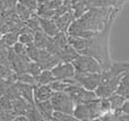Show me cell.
<instances>
[{
  "label": "cell",
  "instance_id": "cell-14",
  "mask_svg": "<svg viewBox=\"0 0 129 121\" xmlns=\"http://www.w3.org/2000/svg\"><path fill=\"white\" fill-rule=\"evenodd\" d=\"M52 80H54L52 72L50 69H42L41 72L35 76V83L41 85V84H50Z\"/></svg>",
  "mask_w": 129,
  "mask_h": 121
},
{
  "label": "cell",
  "instance_id": "cell-3",
  "mask_svg": "<svg viewBox=\"0 0 129 121\" xmlns=\"http://www.w3.org/2000/svg\"><path fill=\"white\" fill-rule=\"evenodd\" d=\"M74 79L86 90L94 91L102 79V72H76Z\"/></svg>",
  "mask_w": 129,
  "mask_h": 121
},
{
  "label": "cell",
  "instance_id": "cell-2",
  "mask_svg": "<svg viewBox=\"0 0 129 121\" xmlns=\"http://www.w3.org/2000/svg\"><path fill=\"white\" fill-rule=\"evenodd\" d=\"M50 101H51L53 110L73 114L75 102L64 91H62V92H53L51 97H50Z\"/></svg>",
  "mask_w": 129,
  "mask_h": 121
},
{
  "label": "cell",
  "instance_id": "cell-16",
  "mask_svg": "<svg viewBox=\"0 0 129 121\" xmlns=\"http://www.w3.org/2000/svg\"><path fill=\"white\" fill-rule=\"evenodd\" d=\"M18 41L26 45H31L33 44V41H34V34H33V31L29 29L27 27L26 31H22V33L18 35Z\"/></svg>",
  "mask_w": 129,
  "mask_h": 121
},
{
  "label": "cell",
  "instance_id": "cell-15",
  "mask_svg": "<svg viewBox=\"0 0 129 121\" xmlns=\"http://www.w3.org/2000/svg\"><path fill=\"white\" fill-rule=\"evenodd\" d=\"M17 41H18L17 34L14 33V32H9V33L2 34L1 35V38H0V44H1V47L9 48V47H13Z\"/></svg>",
  "mask_w": 129,
  "mask_h": 121
},
{
  "label": "cell",
  "instance_id": "cell-18",
  "mask_svg": "<svg viewBox=\"0 0 129 121\" xmlns=\"http://www.w3.org/2000/svg\"><path fill=\"white\" fill-rule=\"evenodd\" d=\"M17 14L18 16H19L22 19H29L32 16V10L31 9H28L26 6H24L23 4H20V2H18L17 4Z\"/></svg>",
  "mask_w": 129,
  "mask_h": 121
},
{
  "label": "cell",
  "instance_id": "cell-19",
  "mask_svg": "<svg viewBox=\"0 0 129 121\" xmlns=\"http://www.w3.org/2000/svg\"><path fill=\"white\" fill-rule=\"evenodd\" d=\"M26 50H27V45L24 44V43H22V42H19V41H17V42L13 45V51L15 52L16 56L26 54Z\"/></svg>",
  "mask_w": 129,
  "mask_h": 121
},
{
  "label": "cell",
  "instance_id": "cell-20",
  "mask_svg": "<svg viewBox=\"0 0 129 121\" xmlns=\"http://www.w3.org/2000/svg\"><path fill=\"white\" fill-rule=\"evenodd\" d=\"M18 2L23 4L24 6H26L28 9H31L32 11L36 10L38 9V1L36 0H19Z\"/></svg>",
  "mask_w": 129,
  "mask_h": 121
},
{
  "label": "cell",
  "instance_id": "cell-10",
  "mask_svg": "<svg viewBox=\"0 0 129 121\" xmlns=\"http://www.w3.org/2000/svg\"><path fill=\"white\" fill-rule=\"evenodd\" d=\"M68 37V43L74 48L75 50L82 52L84 51L85 49H87L88 47V41L85 37H82V36H77V35H67Z\"/></svg>",
  "mask_w": 129,
  "mask_h": 121
},
{
  "label": "cell",
  "instance_id": "cell-6",
  "mask_svg": "<svg viewBox=\"0 0 129 121\" xmlns=\"http://www.w3.org/2000/svg\"><path fill=\"white\" fill-rule=\"evenodd\" d=\"M39 22H40V26H41V29L43 31V33H45L48 36H54L56 34H58L59 32V28L57 26L56 22L54 19H50V18H39Z\"/></svg>",
  "mask_w": 129,
  "mask_h": 121
},
{
  "label": "cell",
  "instance_id": "cell-11",
  "mask_svg": "<svg viewBox=\"0 0 129 121\" xmlns=\"http://www.w3.org/2000/svg\"><path fill=\"white\" fill-rule=\"evenodd\" d=\"M108 100H109V102H110L111 111H113V112H118V111H120L123 102L126 101L125 97L121 96V95H119V94H117V93L111 94L109 97H108Z\"/></svg>",
  "mask_w": 129,
  "mask_h": 121
},
{
  "label": "cell",
  "instance_id": "cell-4",
  "mask_svg": "<svg viewBox=\"0 0 129 121\" xmlns=\"http://www.w3.org/2000/svg\"><path fill=\"white\" fill-rule=\"evenodd\" d=\"M52 76L54 79H70L74 78L76 74V70L74 65L70 61H59L54 67H52L51 69Z\"/></svg>",
  "mask_w": 129,
  "mask_h": 121
},
{
  "label": "cell",
  "instance_id": "cell-12",
  "mask_svg": "<svg viewBox=\"0 0 129 121\" xmlns=\"http://www.w3.org/2000/svg\"><path fill=\"white\" fill-rule=\"evenodd\" d=\"M114 93L123 96L125 99H129V76L121 77L120 82H119V85Z\"/></svg>",
  "mask_w": 129,
  "mask_h": 121
},
{
  "label": "cell",
  "instance_id": "cell-5",
  "mask_svg": "<svg viewBox=\"0 0 129 121\" xmlns=\"http://www.w3.org/2000/svg\"><path fill=\"white\" fill-rule=\"evenodd\" d=\"M52 91L50 84H36V86H33V97H34V102H39V101H44V100H49L51 97Z\"/></svg>",
  "mask_w": 129,
  "mask_h": 121
},
{
  "label": "cell",
  "instance_id": "cell-13",
  "mask_svg": "<svg viewBox=\"0 0 129 121\" xmlns=\"http://www.w3.org/2000/svg\"><path fill=\"white\" fill-rule=\"evenodd\" d=\"M25 115H26L27 120H33V121H39V120H44L43 115L41 112L38 110L35 104H28L26 111H25Z\"/></svg>",
  "mask_w": 129,
  "mask_h": 121
},
{
  "label": "cell",
  "instance_id": "cell-7",
  "mask_svg": "<svg viewBox=\"0 0 129 121\" xmlns=\"http://www.w3.org/2000/svg\"><path fill=\"white\" fill-rule=\"evenodd\" d=\"M16 88L18 91L19 96H22L27 103L34 104V97H33V85H29L26 83H22L19 82L16 84Z\"/></svg>",
  "mask_w": 129,
  "mask_h": 121
},
{
  "label": "cell",
  "instance_id": "cell-1",
  "mask_svg": "<svg viewBox=\"0 0 129 121\" xmlns=\"http://www.w3.org/2000/svg\"><path fill=\"white\" fill-rule=\"evenodd\" d=\"M71 63L75 67L76 72H102L101 63L93 57L78 54Z\"/></svg>",
  "mask_w": 129,
  "mask_h": 121
},
{
  "label": "cell",
  "instance_id": "cell-17",
  "mask_svg": "<svg viewBox=\"0 0 129 121\" xmlns=\"http://www.w3.org/2000/svg\"><path fill=\"white\" fill-rule=\"evenodd\" d=\"M52 120L56 121H76L75 117L70 113H66V112H61V111H56L53 110L52 112Z\"/></svg>",
  "mask_w": 129,
  "mask_h": 121
},
{
  "label": "cell",
  "instance_id": "cell-9",
  "mask_svg": "<svg viewBox=\"0 0 129 121\" xmlns=\"http://www.w3.org/2000/svg\"><path fill=\"white\" fill-rule=\"evenodd\" d=\"M73 115L77 120H92L91 113H89L88 106L86 105V103H76L74 106Z\"/></svg>",
  "mask_w": 129,
  "mask_h": 121
},
{
  "label": "cell",
  "instance_id": "cell-23",
  "mask_svg": "<svg viewBox=\"0 0 129 121\" xmlns=\"http://www.w3.org/2000/svg\"><path fill=\"white\" fill-rule=\"evenodd\" d=\"M0 38H1V34H0Z\"/></svg>",
  "mask_w": 129,
  "mask_h": 121
},
{
  "label": "cell",
  "instance_id": "cell-22",
  "mask_svg": "<svg viewBox=\"0 0 129 121\" xmlns=\"http://www.w3.org/2000/svg\"><path fill=\"white\" fill-rule=\"evenodd\" d=\"M7 90H8V87H7V84H6V83H2V82H0V97L4 96V95L6 94Z\"/></svg>",
  "mask_w": 129,
  "mask_h": 121
},
{
  "label": "cell",
  "instance_id": "cell-8",
  "mask_svg": "<svg viewBox=\"0 0 129 121\" xmlns=\"http://www.w3.org/2000/svg\"><path fill=\"white\" fill-rule=\"evenodd\" d=\"M35 106L38 108V110L41 112V114L43 115L44 120H52V112H53V108H52L51 101L49 100H44V101H39L34 102Z\"/></svg>",
  "mask_w": 129,
  "mask_h": 121
},
{
  "label": "cell",
  "instance_id": "cell-21",
  "mask_svg": "<svg viewBox=\"0 0 129 121\" xmlns=\"http://www.w3.org/2000/svg\"><path fill=\"white\" fill-rule=\"evenodd\" d=\"M121 112L126 113V114H129V99H126V101L123 102L122 106H121Z\"/></svg>",
  "mask_w": 129,
  "mask_h": 121
}]
</instances>
